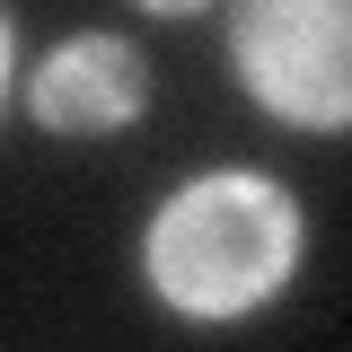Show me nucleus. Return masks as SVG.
I'll return each mask as SVG.
<instances>
[{
	"label": "nucleus",
	"mask_w": 352,
	"mask_h": 352,
	"mask_svg": "<svg viewBox=\"0 0 352 352\" xmlns=\"http://www.w3.org/2000/svg\"><path fill=\"white\" fill-rule=\"evenodd\" d=\"M300 264V203L256 168H212L150 220V282L185 317H247Z\"/></svg>",
	"instance_id": "f257e3e1"
},
{
	"label": "nucleus",
	"mask_w": 352,
	"mask_h": 352,
	"mask_svg": "<svg viewBox=\"0 0 352 352\" xmlns=\"http://www.w3.org/2000/svg\"><path fill=\"white\" fill-rule=\"evenodd\" d=\"M229 53L256 106L300 132L352 124V0H238Z\"/></svg>",
	"instance_id": "f03ea898"
},
{
	"label": "nucleus",
	"mask_w": 352,
	"mask_h": 352,
	"mask_svg": "<svg viewBox=\"0 0 352 352\" xmlns=\"http://www.w3.org/2000/svg\"><path fill=\"white\" fill-rule=\"evenodd\" d=\"M150 106V71L124 36H71L36 62V124L44 132H124Z\"/></svg>",
	"instance_id": "7ed1b4c3"
},
{
	"label": "nucleus",
	"mask_w": 352,
	"mask_h": 352,
	"mask_svg": "<svg viewBox=\"0 0 352 352\" xmlns=\"http://www.w3.org/2000/svg\"><path fill=\"white\" fill-rule=\"evenodd\" d=\"M141 9H159V18H185V9H203V0H141Z\"/></svg>",
	"instance_id": "20e7f679"
},
{
	"label": "nucleus",
	"mask_w": 352,
	"mask_h": 352,
	"mask_svg": "<svg viewBox=\"0 0 352 352\" xmlns=\"http://www.w3.org/2000/svg\"><path fill=\"white\" fill-rule=\"evenodd\" d=\"M0 88H9V27H0Z\"/></svg>",
	"instance_id": "39448f33"
}]
</instances>
